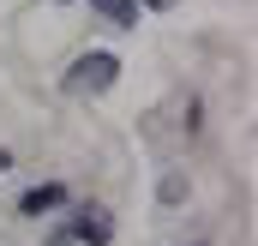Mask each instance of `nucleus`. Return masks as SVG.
Instances as JSON below:
<instances>
[{
    "label": "nucleus",
    "instance_id": "nucleus-1",
    "mask_svg": "<svg viewBox=\"0 0 258 246\" xmlns=\"http://www.w3.org/2000/svg\"><path fill=\"white\" fill-rule=\"evenodd\" d=\"M114 78H120V60H114V54H84V60L66 72V90H72V96H102Z\"/></svg>",
    "mask_w": 258,
    "mask_h": 246
},
{
    "label": "nucleus",
    "instance_id": "nucleus-2",
    "mask_svg": "<svg viewBox=\"0 0 258 246\" xmlns=\"http://www.w3.org/2000/svg\"><path fill=\"white\" fill-rule=\"evenodd\" d=\"M72 234H78L84 246H108V240H114V222H108L102 204H84V210L72 216Z\"/></svg>",
    "mask_w": 258,
    "mask_h": 246
},
{
    "label": "nucleus",
    "instance_id": "nucleus-3",
    "mask_svg": "<svg viewBox=\"0 0 258 246\" xmlns=\"http://www.w3.org/2000/svg\"><path fill=\"white\" fill-rule=\"evenodd\" d=\"M66 204V186H30V192H24V198H18V216H48V210H60Z\"/></svg>",
    "mask_w": 258,
    "mask_h": 246
},
{
    "label": "nucleus",
    "instance_id": "nucleus-4",
    "mask_svg": "<svg viewBox=\"0 0 258 246\" xmlns=\"http://www.w3.org/2000/svg\"><path fill=\"white\" fill-rule=\"evenodd\" d=\"M90 12H102L114 30H132L138 24V0H90Z\"/></svg>",
    "mask_w": 258,
    "mask_h": 246
},
{
    "label": "nucleus",
    "instance_id": "nucleus-5",
    "mask_svg": "<svg viewBox=\"0 0 258 246\" xmlns=\"http://www.w3.org/2000/svg\"><path fill=\"white\" fill-rule=\"evenodd\" d=\"M156 198H162V204H180V198H186V180H180V174H162Z\"/></svg>",
    "mask_w": 258,
    "mask_h": 246
},
{
    "label": "nucleus",
    "instance_id": "nucleus-6",
    "mask_svg": "<svg viewBox=\"0 0 258 246\" xmlns=\"http://www.w3.org/2000/svg\"><path fill=\"white\" fill-rule=\"evenodd\" d=\"M6 168H12V150H0V174H6Z\"/></svg>",
    "mask_w": 258,
    "mask_h": 246
},
{
    "label": "nucleus",
    "instance_id": "nucleus-7",
    "mask_svg": "<svg viewBox=\"0 0 258 246\" xmlns=\"http://www.w3.org/2000/svg\"><path fill=\"white\" fill-rule=\"evenodd\" d=\"M144 6H156V12H162V6H174V0H144Z\"/></svg>",
    "mask_w": 258,
    "mask_h": 246
}]
</instances>
